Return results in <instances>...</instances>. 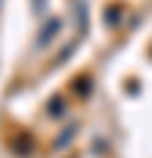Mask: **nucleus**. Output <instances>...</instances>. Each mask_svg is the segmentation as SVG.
Returning a JSON list of instances; mask_svg holds the SVG:
<instances>
[{"label":"nucleus","instance_id":"f257e3e1","mask_svg":"<svg viewBox=\"0 0 152 158\" xmlns=\"http://www.w3.org/2000/svg\"><path fill=\"white\" fill-rule=\"evenodd\" d=\"M59 31H62V20H59V17H51L48 23L42 26L40 37H37V45H40V48H48L54 40H56V34H59Z\"/></svg>","mask_w":152,"mask_h":158}]
</instances>
